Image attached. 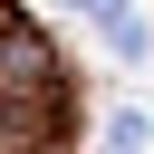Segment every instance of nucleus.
Segmentation results:
<instances>
[{
	"label": "nucleus",
	"instance_id": "f257e3e1",
	"mask_svg": "<svg viewBox=\"0 0 154 154\" xmlns=\"http://www.w3.org/2000/svg\"><path fill=\"white\" fill-rule=\"evenodd\" d=\"M0 106H58V38L29 19L0 29Z\"/></svg>",
	"mask_w": 154,
	"mask_h": 154
},
{
	"label": "nucleus",
	"instance_id": "f03ea898",
	"mask_svg": "<svg viewBox=\"0 0 154 154\" xmlns=\"http://www.w3.org/2000/svg\"><path fill=\"white\" fill-rule=\"evenodd\" d=\"M67 10L96 29V48H106L116 67H144V58H154V19H144L135 0H67Z\"/></svg>",
	"mask_w": 154,
	"mask_h": 154
},
{
	"label": "nucleus",
	"instance_id": "7ed1b4c3",
	"mask_svg": "<svg viewBox=\"0 0 154 154\" xmlns=\"http://www.w3.org/2000/svg\"><path fill=\"white\" fill-rule=\"evenodd\" d=\"M96 154H154V116L144 106H106V144Z\"/></svg>",
	"mask_w": 154,
	"mask_h": 154
}]
</instances>
